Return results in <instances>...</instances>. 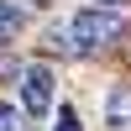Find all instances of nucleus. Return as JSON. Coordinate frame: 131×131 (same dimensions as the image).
Wrapping results in <instances>:
<instances>
[{
    "label": "nucleus",
    "instance_id": "obj_4",
    "mask_svg": "<svg viewBox=\"0 0 131 131\" xmlns=\"http://www.w3.org/2000/svg\"><path fill=\"white\" fill-rule=\"evenodd\" d=\"M21 26H26V5L21 0H0V42L21 37Z\"/></svg>",
    "mask_w": 131,
    "mask_h": 131
},
{
    "label": "nucleus",
    "instance_id": "obj_1",
    "mask_svg": "<svg viewBox=\"0 0 131 131\" xmlns=\"http://www.w3.org/2000/svg\"><path fill=\"white\" fill-rule=\"evenodd\" d=\"M121 37V16L115 10H79L73 21H63V26H52L47 31V42L58 52H73V58H89V52H100V47H110V42Z\"/></svg>",
    "mask_w": 131,
    "mask_h": 131
},
{
    "label": "nucleus",
    "instance_id": "obj_5",
    "mask_svg": "<svg viewBox=\"0 0 131 131\" xmlns=\"http://www.w3.org/2000/svg\"><path fill=\"white\" fill-rule=\"evenodd\" d=\"M0 131H26V110L10 100H0Z\"/></svg>",
    "mask_w": 131,
    "mask_h": 131
},
{
    "label": "nucleus",
    "instance_id": "obj_3",
    "mask_svg": "<svg viewBox=\"0 0 131 131\" xmlns=\"http://www.w3.org/2000/svg\"><path fill=\"white\" fill-rule=\"evenodd\" d=\"M105 126L110 131H131V84H110V94H105Z\"/></svg>",
    "mask_w": 131,
    "mask_h": 131
},
{
    "label": "nucleus",
    "instance_id": "obj_7",
    "mask_svg": "<svg viewBox=\"0 0 131 131\" xmlns=\"http://www.w3.org/2000/svg\"><path fill=\"white\" fill-rule=\"evenodd\" d=\"M94 10H115V16H121V10H126V0H94Z\"/></svg>",
    "mask_w": 131,
    "mask_h": 131
},
{
    "label": "nucleus",
    "instance_id": "obj_2",
    "mask_svg": "<svg viewBox=\"0 0 131 131\" xmlns=\"http://www.w3.org/2000/svg\"><path fill=\"white\" fill-rule=\"evenodd\" d=\"M16 79H21V84H16V89H21V110H26V115H37V121H42V115H52L58 79H52V68H47V63H26Z\"/></svg>",
    "mask_w": 131,
    "mask_h": 131
},
{
    "label": "nucleus",
    "instance_id": "obj_6",
    "mask_svg": "<svg viewBox=\"0 0 131 131\" xmlns=\"http://www.w3.org/2000/svg\"><path fill=\"white\" fill-rule=\"evenodd\" d=\"M58 131H84V126H79V110H68V105H58Z\"/></svg>",
    "mask_w": 131,
    "mask_h": 131
}]
</instances>
